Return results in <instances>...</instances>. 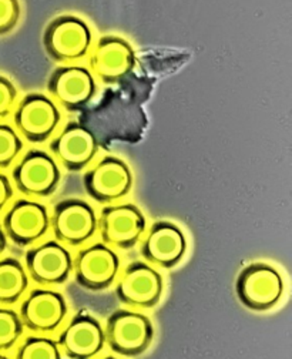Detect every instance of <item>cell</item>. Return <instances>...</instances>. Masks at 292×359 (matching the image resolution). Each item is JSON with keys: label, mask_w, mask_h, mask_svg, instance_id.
Wrapping results in <instances>:
<instances>
[{"label": "cell", "mask_w": 292, "mask_h": 359, "mask_svg": "<svg viewBox=\"0 0 292 359\" xmlns=\"http://www.w3.org/2000/svg\"><path fill=\"white\" fill-rule=\"evenodd\" d=\"M8 237H6V234H5V231H4V227H2V224H0V255H2L4 252H5V250L8 248Z\"/></svg>", "instance_id": "obj_26"}, {"label": "cell", "mask_w": 292, "mask_h": 359, "mask_svg": "<svg viewBox=\"0 0 292 359\" xmlns=\"http://www.w3.org/2000/svg\"><path fill=\"white\" fill-rule=\"evenodd\" d=\"M62 178L57 161L48 151L29 150L15 164L12 180L15 189L29 198H43L52 196Z\"/></svg>", "instance_id": "obj_4"}, {"label": "cell", "mask_w": 292, "mask_h": 359, "mask_svg": "<svg viewBox=\"0 0 292 359\" xmlns=\"http://www.w3.org/2000/svg\"><path fill=\"white\" fill-rule=\"evenodd\" d=\"M136 67V52L132 44L120 36H103L90 53L89 70L106 84L126 79Z\"/></svg>", "instance_id": "obj_16"}, {"label": "cell", "mask_w": 292, "mask_h": 359, "mask_svg": "<svg viewBox=\"0 0 292 359\" xmlns=\"http://www.w3.org/2000/svg\"><path fill=\"white\" fill-rule=\"evenodd\" d=\"M23 265L30 281L40 287H53L69 280L73 255L62 243L48 240L27 248Z\"/></svg>", "instance_id": "obj_13"}, {"label": "cell", "mask_w": 292, "mask_h": 359, "mask_svg": "<svg viewBox=\"0 0 292 359\" xmlns=\"http://www.w3.org/2000/svg\"><path fill=\"white\" fill-rule=\"evenodd\" d=\"M102 359H118V358H114V356H104V358H102Z\"/></svg>", "instance_id": "obj_28"}, {"label": "cell", "mask_w": 292, "mask_h": 359, "mask_svg": "<svg viewBox=\"0 0 292 359\" xmlns=\"http://www.w3.org/2000/svg\"><path fill=\"white\" fill-rule=\"evenodd\" d=\"M116 297L133 309L153 308L160 302L164 281L155 266L143 259L130 262L116 278Z\"/></svg>", "instance_id": "obj_8"}, {"label": "cell", "mask_w": 292, "mask_h": 359, "mask_svg": "<svg viewBox=\"0 0 292 359\" xmlns=\"http://www.w3.org/2000/svg\"><path fill=\"white\" fill-rule=\"evenodd\" d=\"M20 15L19 0H0V36L9 34L18 26Z\"/></svg>", "instance_id": "obj_23"}, {"label": "cell", "mask_w": 292, "mask_h": 359, "mask_svg": "<svg viewBox=\"0 0 292 359\" xmlns=\"http://www.w3.org/2000/svg\"><path fill=\"white\" fill-rule=\"evenodd\" d=\"M25 327L19 313L5 305H0V352L12 349L23 337Z\"/></svg>", "instance_id": "obj_21"}, {"label": "cell", "mask_w": 292, "mask_h": 359, "mask_svg": "<svg viewBox=\"0 0 292 359\" xmlns=\"http://www.w3.org/2000/svg\"><path fill=\"white\" fill-rule=\"evenodd\" d=\"M50 99L67 111L85 109L97 93V83L89 67L80 65L57 66L49 80Z\"/></svg>", "instance_id": "obj_12"}, {"label": "cell", "mask_w": 292, "mask_h": 359, "mask_svg": "<svg viewBox=\"0 0 292 359\" xmlns=\"http://www.w3.org/2000/svg\"><path fill=\"white\" fill-rule=\"evenodd\" d=\"M29 276L25 265L15 257L0 258V305L19 302L29 290Z\"/></svg>", "instance_id": "obj_19"}, {"label": "cell", "mask_w": 292, "mask_h": 359, "mask_svg": "<svg viewBox=\"0 0 292 359\" xmlns=\"http://www.w3.org/2000/svg\"><path fill=\"white\" fill-rule=\"evenodd\" d=\"M103 328L107 346L121 356L141 355L154 338V327L150 318L134 309L114 311Z\"/></svg>", "instance_id": "obj_2"}, {"label": "cell", "mask_w": 292, "mask_h": 359, "mask_svg": "<svg viewBox=\"0 0 292 359\" xmlns=\"http://www.w3.org/2000/svg\"><path fill=\"white\" fill-rule=\"evenodd\" d=\"M92 43L93 34L89 25L73 15H62L50 20L41 37L46 55L62 65L85 59Z\"/></svg>", "instance_id": "obj_1"}, {"label": "cell", "mask_w": 292, "mask_h": 359, "mask_svg": "<svg viewBox=\"0 0 292 359\" xmlns=\"http://www.w3.org/2000/svg\"><path fill=\"white\" fill-rule=\"evenodd\" d=\"M50 154L69 171H81L90 165L99 151L95 133L85 124L69 121L49 144Z\"/></svg>", "instance_id": "obj_17"}, {"label": "cell", "mask_w": 292, "mask_h": 359, "mask_svg": "<svg viewBox=\"0 0 292 359\" xmlns=\"http://www.w3.org/2000/svg\"><path fill=\"white\" fill-rule=\"evenodd\" d=\"M2 227L13 244L32 247L50 230V212L33 198H19L6 210Z\"/></svg>", "instance_id": "obj_14"}, {"label": "cell", "mask_w": 292, "mask_h": 359, "mask_svg": "<svg viewBox=\"0 0 292 359\" xmlns=\"http://www.w3.org/2000/svg\"><path fill=\"white\" fill-rule=\"evenodd\" d=\"M282 294L284 280L270 264L253 262L237 276L235 295L248 309L268 311L279 302Z\"/></svg>", "instance_id": "obj_3"}, {"label": "cell", "mask_w": 292, "mask_h": 359, "mask_svg": "<svg viewBox=\"0 0 292 359\" xmlns=\"http://www.w3.org/2000/svg\"><path fill=\"white\" fill-rule=\"evenodd\" d=\"M0 359H12V358H9L8 355H5V353L0 352Z\"/></svg>", "instance_id": "obj_27"}, {"label": "cell", "mask_w": 292, "mask_h": 359, "mask_svg": "<svg viewBox=\"0 0 292 359\" xmlns=\"http://www.w3.org/2000/svg\"><path fill=\"white\" fill-rule=\"evenodd\" d=\"M139 243L143 261L164 269L176 266L187 251L183 230L172 221L153 222Z\"/></svg>", "instance_id": "obj_15"}, {"label": "cell", "mask_w": 292, "mask_h": 359, "mask_svg": "<svg viewBox=\"0 0 292 359\" xmlns=\"http://www.w3.org/2000/svg\"><path fill=\"white\" fill-rule=\"evenodd\" d=\"M62 355L56 339L33 334L20 342L13 359H63Z\"/></svg>", "instance_id": "obj_20"}, {"label": "cell", "mask_w": 292, "mask_h": 359, "mask_svg": "<svg viewBox=\"0 0 292 359\" xmlns=\"http://www.w3.org/2000/svg\"><path fill=\"white\" fill-rule=\"evenodd\" d=\"M56 342L69 359H95L106 345L104 328L90 313L80 312L60 330Z\"/></svg>", "instance_id": "obj_18"}, {"label": "cell", "mask_w": 292, "mask_h": 359, "mask_svg": "<svg viewBox=\"0 0 292 359\" xmlns=\"http://www.w3.org/2000/svg\"><path fill=\"white\" fill-rule=\"evenodd\" d=\"M120 273V257L104 243L83 247L73 257L71 274L74 281L89 291L109 288Z\"/></svg>", "instance_id": "obj_11"}, {"label": "cell", "mask_w": 292, "mask_h": 359, "mask_svg": "<svg viewBox=\"0 0 292 359\" xmlns=\"http://www.w3.org/2000/svg\"><path fill=\"white\" fill-rule=\"evenodd\" d=\"M13 197V186L8 175L0 172V212H2Z\"/></svg>", "instance_id": "obj_25"}, {"label": "cell", "mask_w": 292, "mask_h": 359, "mask_svg": "<svg viewBox=\"0 0 292 359\" xmlns=\"http://www.w3.org/2000/svg\"><path fill=\"white\" fill-rule=\"evenodd\" d=\"M83 187L93 201L113 204L132 191L133 172L124 160L104 156L83 174Z\"/></svg>", "instance_id": "obj_7"}, {"label": "cell", "mask_w": 292, "mask_h": 359, "mask_svg": "<svg viewBox=\"0 0 292 359\" xmlns=\"http://www.w3.org/2000/svg\"><path fill=\"white\" fill-rule=\"evenodd\" d=\"M146 230V217L133 203L107 204L97 217V231L102 243L111 248H133L139 244Z\"/></svg>", "instance_id": "obj_5"}, {"label": "cell", "mask_w": 292, "mask_h": 359, "mask_svg": "<svg viewBox=\"0 0 292 359\" xmlns=\"http://www.w3.org/2000/svg\"><path fill=\"white\" fill-rule=\"evenodd\" d=\"M18 100L16 86L5 76H0V120L6 118Z\"/></svg>", "instance_id": "obj_24"}, {"label": "cell", "mask_w": 292, "mask_h": 359, "mask_svg": "<svg viewBox=\"0 0 292 359\" xmlns=\"http://www.w3.org/2000/svg\"><path fill=\"white\" fill-rule=\"evenodd\" d=\"M66 298L49 287L34 288L22 298L19 317L32 334L49 335L56 332L67 317Z\"/></svg>", "instance_id": "obj_10"}, {"label": "cell", "mask_w": 292, "mask_h": 359, "mask_svg": "<svg viewBox=\"0 0 292 359\" xmlns=\"http://www.w3.org/2000/svg\"><path fill=\"white\" fill-rule=\"evenodd\" d=\"M50 230L63 245L81 247L97 233V214L85 200H62L50 212Z\"/></svg>", "instance_id": "obj_6"}, {"label": "cell", "mask_w": 292, "mask_h": 359, "mask_svg": "<svg viewBox=\"0 0 292 359\" xmlns=\"http://www.w3.org/2000/svg\"><path fill=\"white\" fill-rule=\"evenodd\" d=\"M23 140L9 124L0 123V170L9 168L20 156Z\"/></svg>", "instance_id": "obj_22"}, {"label": "cell", "mask_w": 292, "mask_h": 359, "mask_svg": "<svg viewBox=\"0 0 292 359\" xmlns=\"http://www.w3.org/2000/svg\"><path fill=\"white\" fill-rule=\"evenodd\" d=\"M60 120L62 113L57 104L41 93L26 95L13 113L15 130L33 144L48 142L59 127Z\"/></svg>", "instance_id": "obj_9"}]
</instances>
